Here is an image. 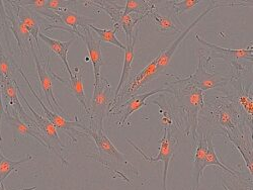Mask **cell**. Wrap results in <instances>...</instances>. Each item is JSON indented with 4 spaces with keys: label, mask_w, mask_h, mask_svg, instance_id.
Instances as JSON below:
<instances>
[{
    "label": "cell",
    "mask_w": 253,
    "mask_h": 190,
    "mask_svg": "<svg viewBox=\"0 0 253 190\" xmlns=\"http://www.w3.org/2000/svg\"><path fill=\"white\" fill-rule=\"evenodd\" d=\"M224 93L225 90H223ZM198 133L225 136L241 154L252 179V129L236 101L229 94L217 91L204 97V107L199 114Z\"/></svg>",
    "instance_id": "cell-1"
},
{
    "label": "cell",
    "mask_w": 253,
    "mask_h": 190,
    "mask_svg": "<svg viewBox=\"0 0 253 190\" xmlns=\"http://www.w3.org/2000/svg\"><path fill=\"white\" fill-rule=\"evenodd\" d=\"M173 80L164 83L166 95L175 116L178 130L192 139L195 148L198 141L199 114L204 107L205 93L189 83L181 80L180 76H172Z\"/></svg>",
    "instance_id": "cell-2"
},
{
    "label": "cell",
    "mask_w": 253,
    "mask_h": 190,
    "mask_svg": "<svg viewBox=\"0 0 253 190\" xmlns=\"http://www.w3.org/2000/svg\"><path fill=\"white\" fill-rule=\"evenodd\" d=\"M85 135L89 136L96 145V152L88 155L87 158L99 162L104 168L109 169L114 177L121 178L129 184H132L135 177L140 176L133 163L117 149L103 129H90L86 126Z\"/></svg>",
    "instance_id": "cell-3"
},
{
    "label": "cell",
    "mask_w": 253,
    "mask_h": 190,
    "mask_svg": "<svg viewBox=\"0 0 253 190\" xmlns=\"http://www.w3.org/2000/svg\"><path fill=\"white\" fill-rule=\"evenodd\" d=\"M17 93L24 101V103L27 105V108L30 110L33 116L31 117V123L33 126L38 129V131L41 133L42 138H43L45 144L47 145V150L50 152H53L60 160L63 165V167L66 168L69 163L67 161V154L65 153V147L62 144L57 129L53 125V123L48 120L46 117H43L40 115L34 109L32 105L29 103L25 95L23 94L22 89L19 88L18 85H16Z\"/></svg>",
    "instance_id": "cell-4"
},
{
    "label": "cell",
    "mask_w": 253,
    "mask_h": 190,
    "mask_svg": "<svg viewBox=\"0 0 253 190\" xmlns=\"http://www.w3.org/2000/svg\"><path fill=\"white\" fill-rule=\"evenodd\" d=\"M91 107L88 109L90 129H103V120L109 115L111 104L114 99L111 83L101 75L94 80Z\"/></svg>",
    "instance_id": "cell-5"
},
{
    "label": "cell",
    "mask_w": 253,
    "mask_h": 190,
    "mask_svg": "<svg viewBox=\"0 0 253 190\" xmlns=\"http://www.w3.org/2000/svg\"><path fill=\"white\" fill-rule=\"evenodd\" d=\"M196 39L200 44L207 46L211 51L209 54V57H207L208 61H212L214 59H222L225 62H227L230 66L233 67L235 74L234 76H239L243 72H245V68L247 63L251 64L253 59V47L250 44L245 49L240 50H234V49H226L219 47L215 44H211L209 41L202 38L199 35H196Z\"/></svg>",
    "instance_id": "cell-6"
},
{
    "label": "cell",
    "mask_w": 253,
    "mask_h": 190,
    "mask_svg": "<svg viewBox=\"0 0 253 190\" xmlns=\"http://www.w3.org/2000/svg\"><path fill=\"white\" fill-rule=\"evenodd\" d=\"M210 4L208 5V7L201 13L198 15V17L194 20V22L189 25L187 28H185V30H183L179 37L176 38V39L173 41V43L168 47L166 50H162L160 52V54L158 55V61H157V66H156V73L157 75L162 74L165 69L167 68V66L169 65V63L174 55V53L176 52V50L178 49L179 45L182 43V40L185 38V37L187 36V34L191 32L200 22L201 20L212 10L219 8V7H239V6H248L246 2H238V1H231V2H221V1H210ZM250 7V6H249Z\"/></svg>",
    "instance_id": "cell-7"
},
{
    "label": "cell",
    "mask_w": 253,
    "mask_h": 190,
    "mask_svg": "<svg viewBox=\"0 0 253 190\" xmlns=\"http://www.w3.org/2000/svg\"><path fill=\"white\" fill-rule=\"evenodd\" d=\"M128 143L135 148V150L140 153L144 160L148 162H163V173H162V183H161V190H167V172L168 167H169V163L174 155L175 149L177 147V138L174 135V131L169 129H163L160 139H159V153L155 157H149L147 156L146 153L138 147L136 144H134L129 138H126Z\"/></svg>",
    "instance_id": "cell-8"
},
{
    "label": "cell",
    "mask_w": 253,
    "mask_h": 190,
    "mask_svg": "<svg viewBox=\"0 0 253 190\" xmlns=\"http://www.w3.org/2000/svg\"><path fill=\"white\" fill-rule=\"evenodd\" d=\"M207 60L206 56L200 53L199 64L196 71L189 76L180 77L182 81L192 84L195 87L201 89L204 93L211 89H216L225 87L228 85L229 82L232 81L235 76L234 75H221L216 72H210L206 69Z\"/></svg>",
    "instance_id": "cell-9"
},
{
    "label": "cell",
    "mask_w": 253,
    "mask_h": 190,
    "mask_svg": "<svg viewBox=\"0 0 253 190\" xmlns=\"http://www.w3.org/2000/svg\"><path fill=\"white\" fill-rule=\"evenodd\" d=\"M83 3L85 6L97 7L100 10L107 12L112 18L113 25H116L124 30L126 43L132 40L135 27L146 18V16L137 14L126 15L124 13V6L116 4L112 1H85Z\"/></svg>",
    "instance_id": "cell-10"
},
{
    "label": "cell",
    "mask_w": 253,
    "mask_h": 190,
    "mask_svg": "<svg viewBox=\"0 0 253 190\" xmlns=\"http://www.w3.org/2000/svg\"><path fill=\"white\" fill-rule=\"evenodd\" d=\"M17 70H18V72H19L20 74H22L23 78H24L25 81L27 82V84H28V86H29V88H30L32 94L36 97V99H37V100L39 101V103L41 104L42 109H43V111H44V113H45V114H46V116H47L46 118H47L48 120H50V121L53 123V125L55 126L56 129H59V130H61V131L66 132V134H67V135L69 136V138L73 141V143H76V142H77V139L74 137L75 134H79V135L84 134V135H85L86 125H83L82 123H80V122L77 120V118H76V120L71 121V120L66 119L65 117H63L61 114H58L57 113H54V112L50 111V110L46 107V105H45L44 101L40 98V96H39V95L36 93V91L34 90L31 82L29 81L28 77L26 76V74L24 73V71L22 70V68L18 67ZM85 136H86V135H85Z\"/></svg>",
    "instance_id": "cell-11"
},
{
    "label": "cell",
    "mask_w": 253,
    "mask_h": 190,
    "mask_svg": "<svg viewBox=\"0 0 253 190\" xmlns=\"http://www.w3.org/2000/svg\"><path fill=\"white\" fill-rule=\"evenodd\" d=\"M231 83L230 89H224L227 94L233 98L239 108L242 110L248 125L252 129V117H253V98H252V83L247 82L244 78L235 76Z\"/></svg>",
    "instance_id": "cell-12"
},
{
    "label": "cell",
    "mask_w": 253,
    "mask_h": 190,
    "mask_svg": "<svg viewBox=\"0 0 253 190\" xmlns=\"http://www.w3.org/2000/svg\"><path fill=\"white\" fill-rule=\"evenodd\" d=\"M158 57H156L151 63H149L139 74H137L128 84H125V86L121 89L118 96L115 97L112 101L110 112L118 107V105L122 104L124 100L130 99L134 95H136L137 91L147 83H149L153 79H155L158 75L156 73V66H157ZM109 112V114H110Z\"/></svg>",
    "instance_id": "cell-13"
},
{
    "label": "cell",
    "mask_w": 253,
    "mask_h": 190,
    "mask_svg": "<svg viewBox=\"0 0 253 190\" xmlns=\"http://www.w3.org/2000/svg\"><path fill=\"white\" fill-rule=\"evenodd\" d=\"M160 93H166V87L162 86L160 88L154 89L152 91L146 92L143 94H136L133 97H131L130 99L126 100V102H123L122 104L118 105V107L114 108L110 114H118L120 116L118 125L120 126L121 129L125 128L126 124V120L131 116V114H133L135 112L141 110L145 105H147V99L150 98L151 96H154L156 94H160Z\"/></svg>",
    "instance_id": "cell-14"
},
{
    "label": "cell",
    "mask_w": 253,
    "mask_h": 190,
    "mask_svg": "<svg viewBox=\"0 0 253 190\" xmlns=\"http://www.w3.org/2000/svg\"><path fill=\"white\" fill-rule=\"evenodd\" d=\"M31 50H32L33 57H34V60H35V63H36V68H37L41 87H42V90H43V92L45 94L46 100L49 104L50 109H52V112H54V113H56L58 111L62 114H65L64 110L61 108V105L59 104L57 98L55 97V94H54V91H53L52 76H51L50 71H48V69L50 68L49 60H47L46 64H43V63L40 61L38 55L36 54L34 44L31 46Z\"/></svg>",
    "instance_id": "cell-15"
},
{
    "label": "cell",
    "mask_w": 253,
    "mask_h": 190,
    "mask_svg": "<svg viewBox=\"0 0 253 190\" xmlns=\"http://www.w3.org/2000/svg\"><path fill=\"white\" fill-rule=\"evenodd\" d=\"M3 117H4L5 121L10 125V128L13 132L14 145H17L18 141L22 138L32 137L35 140H37L41 145H43L47 149V145L45 144L43 138H42L41 133L36 128H34V126L25 122L22 118L19 117V115L16 114V112L14 110H13L12 114H10L8 111H6L3 114Z\"/></svg>",
    "instance_id": "cell-16"
},
{
    "label": "cell",
    "mask_w": 253,
    "mask_h": 190,
    "mask_svg": "<svg viewBox=\"0 0 253 190\" xmlns=\"http://www.w3.org/2000/svg\"><path fill=\"white\" fill-rule=\"evenodd\" d=\"M12 5H13L14 9H12L11 7H8V8L4 7L7 23H9L10 30L17 40V46H18L20 53H22V55H27L29 47H31L33 45V38L31 37L30 33L24 27V25L20 23V20L18 19L17 15H16L15 6H14V4H12Z\"/></svg>",
    "instance_id": "cell-17"
},
{
    "label": "cell",
    "mask_w": 253,
    "mask_h": 190,
    "mask_svg": "<svg viewBox=\"0 0 253 190\" xmlns=\"http://www.w3.org/2000/svg\"><path fill=\"white\" fill-rule=\"evenodd\" d=\"M80 38L83 39V41L86 45V48L88 50V55L93 67L94 80H97L100 76V68L103 64L100 41L94 36L93 32L89 29V27L84 28L82 32H80Z\"/></svg>",
    "instance_id": "cell-18"
},
{
    "label": "cell",
    "mask_w": 253,
    "mask_h": 190,
    "mask_svg": "<svg viewBox=\"0 0 253 190\" xmlns=\"http://www.w3.org/2000/svg\"><path fill=\"white\" fill-rule=\"evenodd\" d=\"M148 17H150L157 31L160 33H181L184 29L173 9L170 10L168 14H163L158 10V6L156 4V6L149 12Z\"/></svg>",
    "instance_id": "cell-19"
},
{
    "label": "cell",
    "mask_w": 253,
    "mask_h": 190,
    "mask_svg": "<svg viewBox=\"0 0 253 190\" xmlns=\"http://www.w3.org/2000/svg\"><path fill=\"white\" fill-rule=\"evenodd\" d=\"M207 138L204 134L198 133V141L195 150L194 157V168H193V186L192 190L200 189V180L203 177L206 167V156H207Z\"/></svg>",
    "instance_id": "cell-20"
},
{
    "label": "cell",
    "mask_w": 253,
    "mask_h": 190,
    "mask_svg": "<svg viewBox=\"0 0 253 190\" xmlns=\"http://www.w3.org/2000/svg\"><path fill=\"white\" fill-rule=\"evenodd\" d=\"M55 22H60L62 24H64L65 26L71 28V33L75 37H80V29L83 30L84 28L89 27L90 25L94 24L93 19L80 15L76 11L70 9L60 10L55 12Z\"/></svg>",
    "instance_id": "cell-21"
},
{
    "label": "cell",
    "mask_w": 253,
    "mask_h": 190,
    "mask_svg": "<svg viewBox=\"0 0 253 190\" xmlns=\"http://www.w3.org/2000/svg\"><path fill=\"white\" fill-rule=\"evenodd\" d=\"M77 37L73 36V38H71L69 40L67 41H61V40H58V39H54L46 35H44L43 33L39 34V39L41 38L42 40L44 41V43L48 46V48L54 53L56 54L63 62V64L65 65L68 73H69V76L71 77L73 75V71L72 69L70 68V65L68 63V51H69V48L70 46L74 43V40L76 39Z\"/></svg>",
    "instance_id": "cell-22"
},
{
    "label": "cell",
    "mask_w": 253,
    "mask_h": 190,
    "mask_svg": "<svg viewBox=\"0 0 253 190\" xmlns=\"http://www.w3.org/2000/svg\"><path fill=\"white\" fill-rule=\"evenodd\" d=\"M16 4H14L15 6V10H16V15L18 17V19L20 20V23L24 25V27L27 29V31L30 33L32 38H34L36 40V46L37 49L39 51V53H41V48L39 45V34H40V24L38 18L33 14L32 10L20 5L18 2H14Z\"/></svg>",
    "instance_id": "cell-23"
},
{
    "label": "cell",
    "mask_w": 253,
    "mask_h": 190,
    "mask_svg": "<svg viewBox=\"0 0 253 190\" xmlns=\"http://www.w3.org/2000/svg\"><path fill=\"white\" fill-rule=\"evenodd\" d=\"M82 74H83L82 70H80L79 68H74V73L68 81L64 80V79H61V78H58V79L61 82L67 84V87L70 90V92L72 93V95L78 100V102L82 105L84 111H85V113L88 114L86 97H85V92H84V87H83Z\"/></svg>",
    "instance_id": "cell-24"
},
{
    "label": "cell",
    "mask_w": 253,
    "mask_h": 190,
    "mask_svg": "<svg viewBox=\"0 0 253 190\" xmlns=\"http://www.w3.org/2000/svg\"><path fill=\"white\" fill-rule=\"evenodd\" d=\"M139 35V31H136V34L133 36V38L129 43H126V49H125V57H124V65H123V69H122V74H121V78H120V82L119 85L116 89V93H115V97L118 96L119 92L121 91V89L124 87L125 84L126 83V80L129 79L130 76V72L132 69V63L134 60V56H135V46H136V40H137V37Z\"/></svg>",
    "instance_id": "cell-25"
},
{
    "label": "cell",
    "mask_w": 253,
    "mask_h": 190,
    "mask_svg": "<svg viewBox=\"0 0 253 190\" xmlns=\"http://www.w3.org/2000/svg\"><path fill=\"white\" fill-rule=\"evenodd\" d=\"M35 157L32 155H28L27 157L20 159L18 161H12L8 158H6L0 149V184H2L3 181L10 175L12 171H15L17 168L20 167V165L27 163L29 161L34 160Z\"/></svg>",
    "instance_id": "cell-26"
},
{
    "label": "cell",
    "mask_w": 253,
    "mask_h": 190,
    "mask_svg": "<svg viewBox=\"0 0 253 190\" xmlns=\"http://www.w3.org/2000/svg\"><path fill=\"white\" fill-rule=\"evenodd\" d=\"M124 6L126 15L137 14L148 17L149 12L156 6V2L146 1V0H126Z\"/></svg>",
    "instance_id": "cell-27"
},
{
    "label": "cell",
    "mask_w": 253,
    "mask_h": 190,
    "mask_svg": "<svg viewBox=\"0 0 253 190\" xmlns=\"http://www.w3.org/2000/svg\"><path fill=\"white\" fill-rule=\"evenodd\" d=\"M223 176L222 186L225 190H252V180H247L241 173L236 172L233 174L226 173Z\"/></svg>",
    "instance_id": "cell-28"
},
{
    "label": "cell",
    "mask_w": 253,
    "mask_h": 190,
    "mask_svg": "<svg viewBox=\"0 0 253 190\" xmlns=\"http://www.w3.org/2000/svg\"><path fill=\"white\" fill-rule=\"evenodd\" d=\"M89 29L97 35V38L99 39V41L114 45V46H116V47L125 51L126 46L123 45L121 41L119 40V38H117V32L120 29L118 26L114 25L113 30H104V29H99V28L95 27L94 25H90Z\"/></svg>",
    "instance_id": "cell-29"
},
{
    "label": "cell",
    "mask_w": 253,
    "mask_h": 190,
    "mask_svg": "<svg viewBox=\"0 0 253 190\" xmlns=\"http://www.w3.org/2000/svg\"><path fill=\"white\" fill-rule=\"evenodd\" d=\"M201 2H202L201 0H179V1H168V3L171 4L172 9L177 17L189 10L194 9Z\"/></svg>",
    "instance_id": "cell-30"
},
{
    "label": "cell",
    "mask_w": 253,
    "mask_h": 190,
    "mask_svg": "<svg viewBox=\"0 0 253 190\" xmlns=\"http://www.w3.org/2000/svg\"><path fill=\"white\" fill-rule=\"evenodd\" d=\"M11 60L8 58V56L5 55L3 52V49L0 44V77H1V81H5L7 79H13L11 77L12 68H11Z\"/></svg>",
    "instance_id": "cell-31"
},
{
    "label": "cell",
    "mask_w": 253,
    "mask_h": 190,
    "mask_svg": "<svg viewBox=\"0 0 253 190\" xmlns=\"http://www.w3.org/2000/svg\"><path fill=\"white\" fill-rule=\"evenodd\" d=\"M74 3L73 1H67V0H47L45 8L54 12L60 10H66Z\"/></svg>",
    "instance_id": "cell-32"
},
{
    "label": "cell",
    "mask_w": 253,
    "mask_h": 190,
    "mask_svg": "<svg viewBox=\"0 0 253 190\" xmlns=\"http://www.w3.org/2000/svg\"><path fill=\"white\" fill-rule=\"evenodd\" d=\"M3 114H4V107H3V101H2V93L1 89H0V144H1V122L3 118Z\"/></svg>",
    "instance_id": "cell-33"
},
{
    "label": "cell",
    "mask_w": 253,
    "mask_h": 190,
    "mask_svg": "<svg viewBox=\"0 0 253 190\" xmlns=\"http://www.w3.org/2000/svg\"><path fill=\"white\" fill-rule=\"evenodd\" d=\"M0 190H6L5 189V186H4V184L2 183V184H0Z\"/></svg>",
    "instance_id": "cell-34"
}]
</instances>
